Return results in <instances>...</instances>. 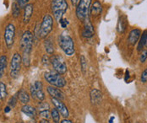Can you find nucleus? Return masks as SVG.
Returning <instances> with one entry per match:
<instances>
[{"label":"nucleus","mask_w":147,"mask_h":123,"mask_svg":"<svg viewBox=\"0 0 147 123\" xmlns=\"http://www.w3.org/2000/svg\"><path fill=\"white\" fill-rule=\"evenodd\" d=\"M59 45L62 51L65 53V55L71 57L75 53V47H74V41L73 38L69 35L68 32L64 31L62 32L59 35Z\"/></svg>","instance_id":"obj_1"},{"label":"nucleus","mask_w":147,"mask_h":123,"mask_svg":"<svg viewBox=\"0 0 147 123\" xmlns=\"http://www.w3.org/2000/svg\"><path fill=\"white\" fill-rule=\"evenodd\" d=\"M69 4L66 0H52L51 9L53 14L54 19L57 21H60L63 19V15L67 12Z\"/></svg>","instance_id":"obj_2"},{"label":"nucleus","mask_w":147,"mask_h":123,"mask_svg":"<svg viewBox=\"0 0 147 123\" xmlns=\"http://www.w3.org/2000/svg\"><path fill=\"white\" fill-rule=\"evenodd\" d=\"M45 80L51 85L58 88H63L66 85V80L61 74L55 71H47L44 74Z\"/></svg>","instance_id":"obj_3"},{"label":"nucleus","mask_w":147,"mask_h":123,"mask_svg":"<svg viewBox=\"0 0 147 123\" xmlns=\"http://www.w3.org/2000/svg\"><path fill=\"white\" fill-rule=\"evenodd\" d=\"M33 41H34V36L33 34L30 31H26L24 32L21 37L20 41V48L23 51V56H30V52L32 51L33 47Z\"/></svg>","instance_id":"obj_4"},{"label":"nucleus","mask_w":147,"mask_h":123,"mask_svg":"<svg viewBox=\"0 0 147 123\" xmlns=\"http://www.w3.org/2000/svg\"><path fill=\"white\" fill-rule=\"evenodd\" d=\"M92 0H80L76 6V16L80 21H84L89 17Z\"/></svg>","instance_id":"obj_5"},{"label":"nucleus","mask_w":147,"mask_h":123,"mask_svg":"<svg viewBox=\"0 0 147 123\" xmlns=\"http://www.w3.org/2000/svg\"><path fill=\"white\" fill-rule=\"evenodd\" d=\"M53 18L51 15H45L40 25V38H46L53 30Z\"/></svg>","instance_id":"obj_6"},{"label":"nucleus","mask_w":147,"mask_h":123,"mask_svg":"<svg viewBox=\"0 0 147 123\" xmlns=\"http://www.w3.org/2000/svg\"><path fill=\"white\" fill-rule=\"evenodd\" d=\"M50 62L55 72L63 75L67 72V65L64 59L60 55H53L50 57Z\"/></svg>","instance_id":"obj_7"},{"label":"nucleus","mask_w":147,"mask_h":123,"mask_svg":"<svg viewBox=\"0 0 147 123\" xmlns=\"http://www.w3.org/2000/svg\"><path fill=\"white\" fill-rule=\"evenodd\" d=\"M21 62H22L21 55L18 52H15L10 61V77L12 78H17L19 77L20 68H21Z\"/></svg>","instance_id":"obj_8"},{"label":"nucleus","mask_w":147,"mask_h":123,"mask_svg":"<svg viewBox=\"0 0 147 123\" xmlns=\"http://www.w3.org/2000/svg\"><path fill=\"white\" fill-rule=\"evenodd\" d=\"M15 26L13 24L9 23L6 25L4 30V41L8 48H11L13 46L15 42Z\"/></svg>","instance_id":"obj_9"},{"label":"nucleus","mask_w":147,"mask_h":123,"mask_svg":"<svg viewBox=\"0 0 147 123\" xmlns=\"http://www.w3.org/2000/svg\"><path fill=\"white\" fill-rule=\"evenodd\" d=\"M30 95L33 98L39 100L40 101L45 99V94L43 92V84L41 81H36L30 86Z\"/></svg>","instance_id":"obj_10"},{"label":"nucleus","mask_w":147,"mask_h":123,"mask_svg":"<svg viewBox=\"0 0 147 123\" xmlns=\"http://www.w3.org/2000/svg\"><path fill=\"white\" fill-rule=\"evenodd\" d=\"M52 103L53 104V106L55 108L59 110V112L61 114L62 116H63L64 118H68L69 116V112L68 107L64 105V103L59 99H55V98H52Z\"/></svg>","instance_id":"obj_11"},{"label":"nucleus","mask_w":147,"mask_h":123,"mask_svg":"<svg viewBox=\"0 0 147 123\" xmlns=\"http://www.w3.org/2000/svg\"><path fill=\"white\" fill-rule=\"evenodd\" d=\"M83 22H84V26H83V30L81 31V35L85 38H91L95 34L93 25L91 24L89 17L86 18Z\"/></svg>","instance_id":"obj_12"},{"label":"nucleus","mask_w":147,"mask_h":123,"mask_svg":"<svg viewBox=\"0 0 147 123\" xmlns=\"http://www.w3.org/2000/svg\"><path fill=\"white\" fill-rule=\"evenodd\" d=\"M90 101L93 105H99L102 101V94L97 89H94L90 91Z\"/></svg>","instance_id":"obj_13"},{"label":"nucleus","mask_w":147,"mask_h":123,"mask_svg":"<svg viewBox=\"0 0 147 123\" xmlns=\"http://www.w3.org/2000/svg\"><path fill=\"white\" fill-rule=\"evenodd\" d=\"M141 31L140 29H134L132 31H130L129 35V37H128V41L130 45L134 46L138 41L140 40V36H141Z\"/></svg>","instance_id":"obj_14"},{"label":"nucleus","mask_w":147,"mask_h":123,"mask_svg":"<svg viewBox=\"0 0 147 123\" xmlns=\"http://www.w3.org/2000/svg\"><path fill=\"white\" fill-rule=\"evenodd\" d=\"M47 90L48 94L52 96V98L59 99V100H61L64 99V94L62 92V90L58 89V87L48 86L47 88Z\"/></svg>","instance_id":"obj_15"},{"label":"nucleus","mask_w":147,"mask_h":123,"mask_svg":"<svg viewBox=\"0 0 147 123\" xmlns=\"http://www.w3.org/2000/svg\"><path fill=\"white\" fill-rule=\"evenodd\" d=\"M90 15L94 17H97L100 16L102 13V5L101 4V3L98 0H96L93 4L90 6Z\"/></svg>","instance_id":"obj_16"},{"label":"nucleus","mask_w":147,"mask_h":123,"mask_svg":"<svg viewBox=\"0 0 147 123\" xmlns=\"http://www.w3.org/2000/svg\"><path fill=\"white\" fill-rule=\"evenodd\" d=\"M33 4L28 3L25 8H24V15H23V21L25 24H27L31 19V16L33 14Z\"/></svg>","instance_id":"obj_17"},{"label":"nucleus","mask_w":147,"mask_h":123,"mask_svg":"<svg viewBox=\"0 0 147 123\" xmlns=\"http://www.w3.org/2000/svg\"><path fill=\"white\" fill-rule=\"evenodd\" d=\"M21 111L26 115L27 116L31 117V118H34L36 116V110L34 107H32L31 106L29 105H25L23 107L21 108Z\"/></svg>","instance_id":"obj_18"},{"label":"nucleus","mask_w":147,"mask_h":123,"mask_svg":"<svg viewBox=\"0 0 147 123\" xmlns=\"http://www.w3.org/2000/svg\"><path fill=\"white\" fill-rule=\"evenodd\" d=\"M128 25V21H127V19L125 16H122L119 18L118 23V31L119 33H123L125 30H126V27Z\"/></svg>","instance_id":"obj_19"},{"label":"nucleus","mask_w":147,"mask_h":123,"mask_svg":"<svg viewBox=\"0 0 147 123\" xmlns=\"http://www.w3.org/2000/svg\"><path fill=\"white\" fill-rule=\"evenodd\" d=\"M7 64H8L7 56L2 55L0 57V78H3V76L4 75V72H5V68L7 67Z\"/></svg>","instance_id":"obj_20"},{"label":"nucleus","mask_w":147,"mask_h":123,"mask_svg":"<svg viewBox=\"0 0 147 123\" xmlns=\"http://www.w3.org/2000/svg\"><path fill=\"white\" fill-rule=\"evenodd\" d=\"M44 47L47 54L52 55L54 52V46L50 38H47L44 41Z\"/></svg>","instance_id":"obj_21"},{"label":"nucleus","mask_w":147,"mask_h":123,"mask_svg":"<svg viewBox=\"0 0 147 123\" xmlns=\"http://www.w3.org/2000/svg\"><path fill=\"white\" fill-rule=\"evenodd\" d=\"M19 100L22 104L27 105V103L30 101L29 94L26 92V90H21L20 91H19Z\"/></svg>","instance_id":"obj_22"},{"label":"nucleus","mask_w":147,"mask_h":123,"mask_svg":"<svg viewBox=\"0 0 147 123\" xmlns=\"http://www.w3.org/2000/svg\"><path fill=\"white\" fill-rule=\"evenodd\" d=\"M147 41V30L144 31L142 32V35L140 36V39L139 41V43H138V46H137V51H140L143 47L145 46V44Z\"/></svg>","instance_id":"obj_23"},{"label":"nucleus","mask_w":147,"mask_h":123,"mask_svg":"<svg viewBox=\"0 0 147 123\" xmlns=\"http://www.w3.org/2000/svg\"><path fill=\"white\" fill-rule=\"evenodd\" d=\"M51 116L54 123H59L60 122V113L56 108H53L51 110Z\"/></svg>","instance_id":"obj_24"},{"label":"nucleus","mask_w":147,"mask_h":123,"mask_svg":"<svg viewBox=\"0 0 147 123\" xmlns=\"http://www.w3.org/2000/svg\"><path fill=\"white\" fill-rule=\"evenodd\" d=\"M7 87L3 82H0V100H3L7 97Z\"/></svg>","instance_id":"obj_25"},{"label":"nucleus","mask_w":147,"mask_h":123,"mask_svg":"<svg viewBox=\"0 0 147 123\" xmlns=\"http://www.w3.org/2000/svg\"><path fill=\"white\" fill-rule=\"evenodd\" d=\"M20 13V7L17 3V2H15L12 5V15L15 18H17Z\"/></svg>","instance_id":"obj_26"},{"label":"nucleus","mask_w":147,"mask_h":123,"mask_svg":"<svg viewBox=\"0 0 147 123\" xmlns=\"http://www.w3.org/2000/svg\"><path fill=\"white\" fill-rule=\"evenodd\" d=\"M18 100H19V92L16 93L15 95H13V96L9 99V106L10 107L14 108L15 106H16L17 102H18Z\"/></svg>","instance_id":"obj_27"},{"label":"nucleus","mask_w":147,"mask_h":123,"mask_svg":"<svg viewBox=\"0 0 147 123\" xmlns=\"http://www.w3.org/2000/svg\"><path fill=\"white\" fill-rule=\"evenodd\" d=\"M80 67H81V70H82L83 74H86V70H87V61L83 55L80 56Z\"/></svg>","instance_id":"obj_28"},{"label":"nucleus","mask_w":147,"mask_h":123,"mask_svg":"<svg viewBox=\"0 0 147 123\" xmlns=\"http://www.w3.org/2000/svg\"><path fill=\"white\" fill-rule=\"evenodd\" d=\"M147 59V50H143L141 54H140V62L144 63L145 61H146Z\"/></svg>","instance_id":"obj_29"},{"label":"nucleus","mask_w":147,"mask_h":123,"mask_svg":"<svg viewBox=\"0 0 147 123\" xmlns=\"http://www.w3.org/2000/svg\"><path fill=\"white\" fill-rule=\"evenodd\" d=\"M40 116H42L44 119H48L51 116V114L49 113V110H42L40 111Z\"/></svg>","instance_id":"obj_30"},{"label":"nucleus","mask_w":147,"mask_h":123,"mask_svg":"<svg viewBox=\"0 0 147 123\" xmlns=\"http://www.w3.org/2000/svg\"><path fill=\"white\" fill-rule=\"evenodd\" d=\"M38 109H39L40 111L45 110H49V105L47 103H46V102H40Z\"/></svg>","instance_id":"obj_31"},{"label":"nucleus","mask_w":147,"mask_h":123,"mask_svg":"<svg viewBox=\"0 0 147 123\" xmlns=\"http://www.w3.org/2000/svg\"><path fill=\"white\" fill-rule=\"evenodd\" d=\"M16 2L19 4V6L20 7V9H24L28 4L29 0H16Z\"/></svg>","instance_id":"obj_32"},{"label":"nucleus","mask_w":147,"mask_h":123,"mask_svg":"<svg viewBox=\"0 0 147 123\" xmlns=\"http://www.w3.org/2000/svg\"><path fill=\"white\" fill-rule=\"evenodd\" d=\"M140 81L143 83V84H146L147 82V68L142 72L141 74V76H140Z\"/></svg>","instance_id":"obj_33"},{"label":"nucleus","mask_w":147,"mask_h":123,"mask_svg":"<svg viewBox=\"0 0 147 123\" xmlns=\"http://www.w3.org/2000/svg\"><path fill=\"white\" fill-rule=\"evenodd\" d=\"M59 24H60V25H61L62 28H66V27L68 26V25L69 24V20H68L67 19H63H63H60Z\"/></svg>","instance_id":"obj_34"},{"label":"nucleus","mask_w":147,"mask_h":123,"mask_svg":"<svg viewBox=\"0 0 147 123\" xmlns=\"http://www.w3.org/2000/svg\"><path fill=\"white\" fill-rule=\"evenodd\" d=\"M42 63L44 64V65H48L49 63H51L50 62V58H49V57L47 56V55H44L43 57H42Z\"/></svg>","instance_id":"obj_35"},{"label":"nucleus","mask_w":147,"mask_h":123,"mask_svg":"<svg viewBox=\"0 0 147 123\" xmlns=\"http://www.w3.org/2000/svg\"><path fill=\"white\" fill-rule=\"evenodd\" d=\"M80 1V0H71V3H72V4H73V5H74V6H77Z\"/></svg>","instance_id":"obj_36"},{"label":"nucleus","mask_w":147,"mask_h":123,"mask_svg":"<svg viewBox=\"0 0 147 123\" xmlns=\"http://www.w3.org/2000/svg\"><path fill=\"white\" fill-rule=\"evenodd\" d=\"M10 110H11V107L10 106H6V107L4 108V112L5 113H9Z\"/></svg>","instance_id":"obj_37"},{"label":"nucleus","mask_w":147,"mask_h":123,"mask_svg":"<svg viewBox=\"0 0 147 123\" xmlns=\"http://www.w3.org/2000/svg\"><path fill=\"white\" fill-rule=\"evenodd\" d=\"M61 123H73L72 122V121H70V120H69V119H67V118H65L64 120H63Z\"/></svg>","instance_id":"obj_38"},{"label":"nucleus","mask_w":147,"mask_h":123,"mask_svg":"<svg viewBox=\"0 0 147 123\" xmlns=\"http://www.w3.org/2000/svg\"><path fill=\"white\" fill-rule=\"evenodd\" d=\"M40 123H49V122H48V121H47V119H43V120H42V121L40 122Z\"/></svg>","instance_id":"obj_39"},{"label":"nucleus","mask_w":147,"mask_h":123,"mask_svg":"<svg viewBox=\"0 0 147 123\" xmlns=\"http://www.w3.org/2000/svg\"><path fill=\"white\" fill-rule=\"evenodd\" d=\"M113 120H114V116H112L111 118H110V120H109V123H113Z\"/></svg>","instance_id":"obj_40"},{"label":"nucleus","mask_w":147,"mask_h":123,"mask_svg":"<svg viewBox=\"0 0 147 123\" xmlns=\"http://www.w3.org/2000/svg\"><path fill=\"white\" fill-rule=\"evenodd\" d=\"M145 46L147 48V41H146V44H145Z\"/></svg>","instance_id":"obj_41"},{"label":"nucleus","mask_w":147,"mask_h":123,"mask_svg":"<svg viewBox=\"0 0 147 123\" xmlns=\"http://www.w3.org/2000/svg\"><path fill=\"white\" fill-rule=\"evenodd\" d=\"M137 123H139V122H137Z\"/></svg>","instance_id":"obj_42"}]
</instances>
